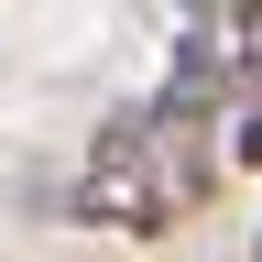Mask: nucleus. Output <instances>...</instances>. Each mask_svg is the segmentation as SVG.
Returning <instances> with one entry per match:
<instances>
[{
    "instance_id": "20e7f679",
    "label": "nucleus",
    "mask_w": 262,
    "mask_h": 262,
    "mask_svg": "<svg viewBox=\"0 0 262 262\" xmlns=\"http://www.w3.org/2000/svg\"><path fill=\"white\" fill-rule=\"evenodd\" d=\"M251 262H262V241H251Z\"/></svg>"
},
{
    "instance_id": "7ed1b4c3",
    "label": "nucleus",
    "mask_w": 262,
    "mask_h": 262,
    "mask_svg": "<svg viewBox=\"0 0 262 262\" xmlns=\"http://www.w3.org/2000/svg\"><path fill=\"white\" fill-rule=\"evenodd\" d=\"M196 33H219V44H251V33H262V0H196Z\"/></svg>"
},
{
    "instance_id": "f257e3e1",
    "label": "nucleus",
    "mask_w": 262,
    "mask_h": 262,
    "mask_svg": "<svg viewBox=\"0 0 262 262\" xmlns=\"http://www.w3.org/2000/svg\"><path fill=\"white\" fill-rule=\"evenodd\" d=\"M229 55H241V44H219V33L186 22L175 77H164L142 110H110V131L88 142V175H77V219H88V229H131V241H153V229H175V219L208 208V186H219Z\"/></svg>"
},
{
    "instance_id": "f03ea898",
    "label": "nucleus",
    "mask_w": 262,
    "mask_h": 262,
    "mask_svg": "<svg viewBox=\"0 0 262 262\" xmlns=\"http://www.w3.org/2000/svg\"><path fill=\"white\" fill-rule=\"evenodd\" d=\"M229 77H241V142H229V153H241L251 175H262V33H251L241 55H229Z\"/></svg>"
}]
</instances>
